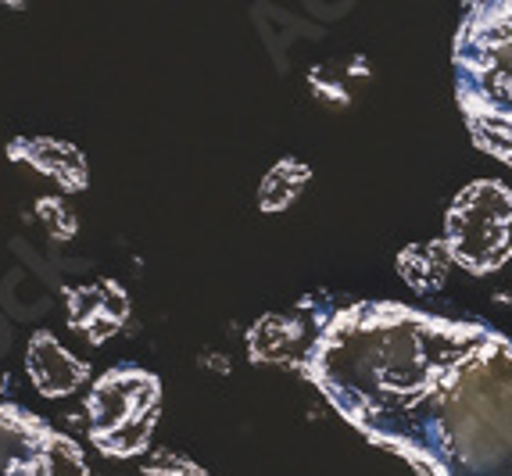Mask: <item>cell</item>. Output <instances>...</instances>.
Wrapping results in <instances>:
<instances>
[{
    "mask_svg": "<svg viewBox=\"0 0 512 476\" xmlns=\"http://www.w3.org/2000/svg\"><path fill=\"white\" fill-rule=\"evenodd\" d=\"M301 376L423 476H512V337L398 301L312 294Z\"/></svg>",
    "mask_w": 512,
    "mask_h": 476,
    "instance_id": "6da1fadb",
    "label": "cell"
},
{
    "mask_svg": "<svg viewBox=\"0 0 512 476\" xmlns=\"http://www.w3.org/2000/svg\"><path fill=\"white\" fill-rule=\"evenodd\" d=\"M455 97L470 140L512 169V0H477L452 43Z\"/></svg>",
    "mask_w": 512,
    "mask_h": 476,
    "instance_id": "7a4b0ae2",
    "label": "cell"
},
{
    "mask_svg": "<svg viewBox=\"0 0 512 476\" xmlns=\"http://www.w3.org/2000/svg\"><path fill=\"white\" fill-rule=\"evenodd\" d=\"M162 412V380L133 362L104 369L86 391V430L104 459H133L151 444Z\"/></svg>",
    "mask_w": 512,
    "mask_h": 476,
    "instance_id": "3957f363",
    "label": "cell"
},
{
    "mask_svg": "<svg viewBox=\"0 0 512 476\" xmlns=\"http://www.w3.org/2000/svg\"><path fill=\"white\" fill-rule=\"evenodd\" d=\"M444 244L459 269L491 276L512 258V190L502 179H477L444 212Z\"/></svg>",
    "mask_w": 512,
    "mask_h": 476,
    "instance_id": "277c9868",
    "label": "cell"
},
{
    "mask_svg": "<svg viewBox=\"0 0 512 476\" xmlns=\"http://www.w3.org/2000/svg\"><path fill=\"white\" fill-rule=\"evenodd\" d=\"M0 476H90L72 437L15 401H0Z\"/></svg>",
    "mask_w": 512,
    "mask_h": 476,
    "instance_id": "5b68a950",
    "label": "cell"
},
{
    "mask_svg": "<svg viewBox=\"0 0 512 476\" xmlns=\"http://www.w3.org/2000/svg\"><path fill=\"white\" fill-rule=\"evenodd\" d=\"M319 333L316 305L312 298H301L291 312L262 315L248 330V355L255 366H287L301 373L312 340Z\"/></svg>",
    "mask_w": 512,
    "mask_h": 476,
    "instance_id": "8992f818",
    "label": "cell"
},
{
    "mask_svg": "<svg viewBox=\"0 0 512 476\" xmlns=\"http://www.w3.org/2000/svg\"><path fill=\"white\" fill-rule=\"evenodd\" d=\"M65 308H69V326L83 333L86 344H94V348H101L104 340H111L129 323V294L115 280L69 287Z\"/></svg>",
    "mask_w": 512,
    "mask_h": 476,
    "instance_id": "52a82bcc",
    "label": "cell"
},
{
    "mask_svg": "<svg viewBox=\"0 0 512 476\" xmlns=\"http://www.w3.org/2000/svg\"><path fill=\"white\" fill-rule=\"evenodd\" d=\"M8 158L43 172V176L54 179L69 194H79V190L90 187L86 154L76 144H69V140H58V136H29V133L15 136L8 144Z\"/></svg>",
    "mask_w": 512,
    "mask_h": 476,
    "instance_id": "ba28073f",
    "label": "cell"
},
{
    "mask_svg": "<svg viewBox=\"0 0 512 476\" xmlns=\"http://www.w3.org/2000/svg\"><path fill=\"white\" fill-rule=\"evenodd\" d=\"M26 373L43 398H69L90 380V366L72 355L54 333L36 330L26 348Z\"/></svg>",
    "mask_w": 512,
    "mask_h": 476,
    "instance_id": "9c48e42d",
    "label": "cell"
},
{
    "mask_svg": "<svg viewBox=\"0 0 512 476\" xmlns=\"http://www.w3.org/2000/svg\"><path fill=\"white\" fill-rule=\"evenodd\" d=\"M448 262H452V255H448V244L441 240H434V244H409L398 255V272L405 276V283H409L416 294H434V290H441L444 276H448Z\"/></svg>",
    "mask_w": 512,
    "mask_h": 476,
    "instance_id": "30bf717a",
    "label": "cell"
},
{
    "mask_svg": "<svg viewBox=\"0 0 512 476\" xmlns=\"http://www.w3.org/2000/svg\"><path fill=\"white\" fill-rule=\"evenodd\" d=\"M308 183H312V169L305 162H298V158H283V162H276L273 169L265 172L262 187H258V208L269 215L287 212Z\"/></svg>",
    "mask_w": 512,
    "mask_h": 476,
    "instance_id": "8fae6325",
    "label": "cell"
},
{
    "mask_svg": "<svg viewBox=\"0 0 512 476\" xmlns=\"http://www.w3.org/2000/svg\"><path fill=\"white\" fill-rule=\"evenodd\" d=\"M140 476H208V473L197 462L176 455V451H154Z\"/></svg>",
    "mask_w": 512,
    "mask_h": 476,
    "instance_id": "7c38bea8",
    "label": "cell"
},
{
    "mask_svg": "<svg viewBox=\"0 0 512 476\" xmlns=\"http://www.w3.org/2000/svg\"><path fill=\"white\" fill-rule=\"evenodd\" d=\"M36 212L43 215V222L51 226L54 237H72L76 233V219H72L69 212H65V204L58 201V197H43V201H36Z\"/></svg>",
    "mask_w": 512,
    "mask_h": 476,
    "instance_id": "4fadbf2b",
    "label": "cell"
}]
</instances>
